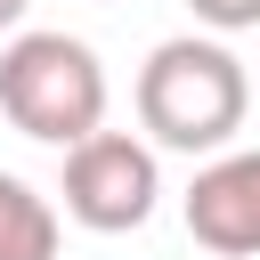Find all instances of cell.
<instances>
[{
	"label": "cell",
	"instance_id": "6da1fadb",
	"mask_svg": "<svg viewBox=\"0 0 260 260\" xmlns=\"http://www.w3.org/2000/svg\"><path fill=\"white\" fill-rule=\"evenodd\" d=\"M252 114V73L228 41L179 32L138 65V122L171 154H228Z\"/></svg>",
	"mask_w": 260,
	"mask_h": 260
},
{
	"label": "cell",
	"instance_id": "7a4b0ae2",
	"mask_svg": "<svg viewBox=\"0 0 260 260\" xmlns=\"http://www.w3.org/2000/svg\"><path fill=\"white\" fill-rule=\"evenodd\" d=\"M0 114L41 146H81L106 130V65L81 32H16L0 41Z\"/></svg>",
	"mask_w": 260,
	"mask_h": 260
},
{
	"label": "cell",
	"instance_id": "3957f363",
	"mask_svg": "<svg viewBox=\"0 0 260 260\" xmlns=\"http://www.w3.org/2000/svg\"><path fill=\"white\" fill-rule=\"evenodd\" d=\"M57 195H65V219H73V228H89V236H130V228H146L154 203H162L154 146L130 138V130H98V138H81V146L65 154Z\"/></svg>",
	"mask_w": 260,
	"mask_h": 260
},
{
	"label": "cell",
	"instance_id": "277c9868",
	"mask_svg": "<svg viewBox=\"0 0 260 260\" xmlns=\"http://www.w3.org/2000/svg\"><path fill=\"white\" fill-rule=\"evenodd\" d=\"M187 236L219 260H260V146L211 154L187 187Z\"/></svg>",
	"mask_w": 260,
	"mask_h": 260
},
{
	"label": "cell",
	"instance_id": "5b68a950",
	"mask_svg": "<svg viewBox=\"0 0 260 260\" xmlns=\"http://www.w3.org/2000/svg\"><path fill=\"white\" fill-rule=\"evenodd\" d=\"M0 260H57V203L0 171Z\"/></svg>",
	"mask_w": 260,
	"mask_h": 260
},
{
	"label": "cell",
	"instance_id": "8992f818",
	"mask_svg": "<svg viewBox=\"0 0 260 260\" xmlns=\"http://www.w3.org/2000/svg\"><path fill=\"white\" fill-rule=\"evenodd\" d=\"M211 32H260V0H187Z\"/></svg>",
	"mask_w": 260,
	"mask_h": 260
},
{
	"label": "cell",
	"instance_id": "52a82bcc",
	"mask_svg": "<svg viewBox=\"0 0 260 260\" xmlns=\"http://www.w3.org/2000/svg\"><path fill=\"white\" fill-rule=\"evenodd\" d=\"M24 8H32V0H0V32H8V41H16V24H24Z\"/></svg>",
	"mask_w": 260,
	"mask_h": 260
}]
</instances>
